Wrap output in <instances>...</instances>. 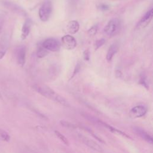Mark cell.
Returning <instances> with one entry per match:
<instances>
[{"label": "cell", "instance_id": "3957f363", "mask_svg": "<svg viewBox=\"0 0 153 153\" xmlns=\"http://www.w3.org/2000/svg\"><path fill=\"white\" fill-rule=\"evenodd\" d=\"M120 26V20L117 18L110 20L104 28V31L106 35H113L118 30Z\"/></svg>", "mask_w": 153, "mask_h": 153}, {"label": "cell", "instance_id": "603a6c76", "mask_svg": "<svg viewBox=\"0 0 153 153\" xmlns=\"http://www.w3.org/2000/svg\"><path fill=\"white\" fill-rule=\"evenodd\" d=\"M80 69H81L80 63H78L76 64V65L75 69H74V72H73V75H72L71 78H73L76 74H78V72L80 71Z\"/></svg>", "mask_w": 153, "mask_h": 153}, {"label": "cell", "instance_id": "9a60e30c", "mask_svg": "<svg viewBox=\"0 0 153 153\" xmlns=\"http://www.w3.org/2000/svg\"><path fill=\"white\" fill-rule=\"evenodd\" d=\"M103 125H104L109 131H111V132H112V133H115V134H117L121 135V136H124V137H127V138H130V136H128L127 134H126L125 133L123 132L122 131L119 130L118 129L115 128H114V127H112V126H109V125H108V124H105V123H103Z\"/></svg>", "mask_w": 153, "mask_h": 153}, {"label": "cell", "instance_id": "d6986e66", "mask_svg": "<svg viewBox=\"0 0 153 153\" xmlns=\"http://www.w3.org/2000/svg\"><path fill=\"white\" fill-rule=\"evenodd\" d=\"M105 42V39L103 38L97 39L95 43H94V49L95 50H97L98 48H99L100 47H102Z\"/></svg>", "mask_w": 153, "mask_h": 153}, {"label": "cell", "instance_id": "8fae6325", "mask_svg": "<svg viewBox=\"0 0 153 153\" xmlns=\"http://www.w3.org/2000/svg\"><path fill=\"white\" fill-rule=\"evenodd\" d=\"M31 25H32V22H31L30 19H27L25 22V23L23 25L22 29L21 38H22V39H26L27 38V36H28V35L30 32Z\"/></svg>", "mask_w": 153, "mask_h": 153}, {"label": "cell", "instance_id": "5bb4252c", "mask_svg": "<svg viewBox=\"0 0 153 153\" xmlns=\"http://www.w3.org/2000/svg\"><path fill=\"white\" fill-rule=\"evenodd\" d=\"M118 50V46L117 44H112L109 48L106 54V59L108 62L112 60L114 56L117 53Z\"/></svg>", "mask_w": 153, "mask_h": 153}, {"label": "cell", "instance_id": "ba28073f", "mask_svg": "<svg viewBox=\"0 0 153 153\" xmlns=\"http://www.w3.org/2000/svg\"><path fill=\"white\" fill-rule=\"evenodd\" d=\"M146 111V107L142 105H137L130 110V114L133 118H140L145 115Z\"/></svg>", "mask_w": 153, "mask_h": 153}, {"label": "cell", "instance_id": "8992f818", "mask_svg": "<svg viewBox=\"0 0 153 153\" xmlns=\"http://www.w3.org/2000/svg\"><path fill=\"white\" fill-rule=\"evenodd\" d=\"M26 48L25 46L19 47L16 51V59L18 64L23 67L26 62Z\"/></svg>", "mask_w": 153, "mask_h": 153}, {"label": "cell", "instance_id": "4fadbf2b", "mask_svg": "<svg viewBox=\"0 0 153 153\" xmlns=\"http://www.w3.org/2000/svg\"><path fill=\"white\" fill-rule=\"evenodd\" d=\"M81 139L88 146L91 147V148L95 149V150H97V151H102V148L98 145L96 143H95L94 141H93L92 140H90L88 138H87L85 136H79Z\"/></svg>", "mask_w": 153, "mask_h": 153}, {"label": "cell", "instance_id": "7c38bea8", "mask_svg": "<svg viewBox=\"0 0 153 153\" xmlns=\"http://www.w3.org/2000/svg\"><path fill=\"white\" fill-rule=\"evenodd\" d=\"M134 131L139 135L143 139H144L145 140H146V142H148L149 143H152V137L148 133H146L145 130H143L142 128L136 127L134 128Z\"/></svg>", "mask_w": 153, "mask_h": 153}, {"label": "cell", "instance_id": "30bf717a", "mask_svg": "<svg viewBox=\"0 0 153 153\" xmlns=\"http://www.w3.org/2000/svg\"><path fill=\"white\" fill-rule=\"evenodd\" d=\"M79 29V25L76 20L70 21L66 25V30L70 34L76 33Z\"/></svg>", "mask_w": 153, "mask_h": 153}, {"label": "cell", "instance_id": "277c9868", "mask_svg": "<svg viewBox=\"0 0 153 153\" xmlns=\"http://www.w3.org/2000/svg\"><path fill=\"white\" fill-rule=\"evenodd\" d=\"M42 46L46 49L51 51H57L60 49V42L54 38H48L45 39L42 44Z\"/></svg>", "mask_w": 153, "mask_h": 153}, {"label": "cell", "instance_id": "ac0fdd59", "mask_svg": "<svg viewBox=\"0 0 153 153\" xmlns=\"http://www.w3.org/2000/svg\"><path fill=\"white\" fill-rule=\"evenodd\" d=\"M54 132H55V134H56V135L57 136L58 138H59L65 144L68 145V143H69L68 140L67 138H66L64 135H63V134H62L60 132H59V131H55Z\"/></svg>", "mask_w": 153, "mask_h": 153}, {"label": "cell", "instance_id": "9c48e42d", "mask_svg": "<svg viewBox=\"0 0 153 153\" xmlns=\"http://www.w3.org/2000/svg\"><path fill=\"white\" fill-rule=\"evenodd\" d=\"M153 16V10L151 8L149 11H148L142 17L138 23L139 27H146L152 20Z\"/></svg>", "mask_w": 153, "mask_h": 153}, {"label": "cell", "instance_id": "e0dca14e", "mask_svg": "<svg viewBox=\"0 0 153 153\" xmlns=\"http://www.w3.org/2000/svg\"><path fill=\"white\" fill-rule=\"evenodd\" d=\"M0 137L5 142H9L10 140V136L4 130H0Z\"/></svg>", "mask_w": 153, "mask_h": 153}, {"label": "cell", "instance_id": "ffe728a7", "mask_svg": "<svg viewBox=\"0 0 153 153\" xmlns=\"http://www.w3.org/2000/svg\"><path fill=\"white\" fill-rule=\"evenodd\" d=\"M97 26H93L88 29V35L92 36L95 35V34L97 33Z\"/></svg>", "mask_w": 153, "mask_h": 153}, {"label": "cell", "instance_id": "7402d4cb", "mask_svg": "<svg viewBox=\"0 0 153 153\" xmlns=\"http://www.w3.org/2000/svg\"><path fill=\"white\" fill-rule=\"evenodd\" d=\"M4 16L2 14H0V34L2 33L4 24Z\"/></svg>", "mask_w": 153, "mask_h": 153}, {"label": "cell", "instance_id": "7a4b0ae2", "mask_svg": "<svg viewBox=\"0 0 153 153\" xmlns=\"http://www.w3.org/2000/svg\"><path fill=\"white\" fill-rule=\"evenodd\" d=\"M52 13V4L50 0H45L39 10V17L41 21L47 22Z\"/></svg>", "mask_w": 153, "mask_h": 153}, {"label": "cell", "instance_id": "cb8c5ba5", "mask_svg": "<svg viewBox=\"0 0 153 153\" xmlns=\"http://www.w3.org/2000/svg\"><path fill=\"white\" fill-rule=\"evenodd\" d=\"M100 9H102L103 10H107L109 9V7L106 5H105V4H102L100 5Z\"/></svg>", "mask_w": 153, "mask_h": 153}, {"label": "cell", "instance_id": "6da1fadb", "mask_svg": "<svg viewBox=\"0 0 153 153\" xmlns=\"http://www.w3.org/2000/svg\"><path fill=\"white\" fill-rule=\"evenodd\" d=\"M33 88L36 91L49 99L55 101L65 106H69L68 102L65 98L57 94L47 85L44 84H36L33 86Z\"/></svg>", "mask_w": 153, "mask_h": 153}, {"label": "cell", "instance_id": "2e32d148", "mask_svg": "<svg viewBox=\"0 0 153 153\" xmlns=\"http://www.w3.org/2000/svg\"><path fill=\"white\" fill-rule=\"evenodd\" d=\"M47 53H48L47 50L46 49H45L42 46H41V47L40 46L38 48L36 54L38 57L42 58V57H45L47 54Z\"/></svg>", "mask_w": 153, "mask_h": 153}, {"label": "cell", "instance_id": "5b68a950", "mask_svg": "<svg viewBox=\"0 0 153 153\" xmlns=\"http://www.w3.org/2000/svg\"><path fill=\"white\" fill-rule=\"evenodd\" d=\"M61 40L62 45L67 50H72L76 46V41L75 39L70 35L63 36Z\"/></svg>", "mask_w": 153, "mask_h": 153}, {"label": "cell", "instance_id": "52a82bcc", "mask_svg": "<svg viewBox=\"0 0 153 153\" xmlns=\"http://www.w3.org/2000/svg\"><path fill=\"white\" fill-rule=\"evenodd\" d=\"M9 45V38L7 35H4L0 39V60L5 55Z\"/></svg>", "mask_w": 153, "mask_h": 153}, {"label": "cell", "instance_id": "44dd1931", "mask_svg": "<svg viewBox=\"0 0 153 153\" xmlns=\"http://www.w3.org/2000/svg\"><path fill=\"white\" fill-rule=\"evenodd\" d=\"M83 57L85 60L88 61L90 59V51L88 49L85 50L83 53Z\"/></svg>", "mask_w": 153, "mask_h": 153}]
</instances>
